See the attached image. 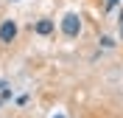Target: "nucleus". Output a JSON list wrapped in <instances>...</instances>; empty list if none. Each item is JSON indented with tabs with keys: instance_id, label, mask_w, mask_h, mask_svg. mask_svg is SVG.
Masks as SVG:
<instances>
[{
	"instance_id": "5",
	"label": "nucleus",
	"mask_w": 123,
	"mask_h": 118,
	"mask_svg": "<svg viewBox=\"0 0 123 118\" xmlns=\"http://www.w3.org/2000/svg\"><path fill=\"white\" fill-rule=\"evenodd\" d=\"M117 6V0H109V3H106V8H115Z\"/></svg>"
},
{
	"instance_id": "6",
	"label": "nucleus",
	"mask_w": 123,
	"mask_h": 118,
	"mask_svg": "<svg viewBox=\"0 0 123 118\" xmlns=\"http://www.w3.org/2000/svg\"><path fill=\"white\" fill-rule=\"evenodd\" d=\"M120 37H123V23H120Z\"/></svg>"
},
{
	"instance_id": "1",
	"label": "nucleus",
	"mask_w": 123,
	"mask_h": 118,
	"mask_svg": "<svg viewBox=\"0 0 123 118\" xmlns=\"http://www.w3.org/2000/svg\"><path fill=\"white\" fill-rule=\"evenodd\" d=\"M62 31L67 34V37H78V31H81V20H78V14H64V20H62Z\"/></svg>"
},
{
	"instance_id": "7",
	"label": "nucleus",
	"mask_w": 123,
	"mask_h": 118,
	"mask_svg": "<svg viewBox=\"0 0 123 118\" xmlns=\"http://www.w3.org/2000/svg\"><path fill=\"white\" fill-rule=\"evenodd\" d=\"M56 118H64V115H56Z\"/></svg>"
},
{
	"instance_id": "4",
	"label": "nucleus",
	"mask_w": 123,
	"mask_h": 118,
	"mask_svg": "<svg viewBox=\"0 0 123 118\" xmlns=\"http://www.w3.org/2000/svg\"><path fill=\"white\" fill-rule=\"evenodd\" d=\"M101 45H104V48H112V45H115V39H112V37H104V39H101Z\"/></svg>"
},
{
	"instance_id": "2",
	"label": "nucleus",
	"mask_w": 123,
	"mask_h": 118,
	"mask_svg": "<svg viewBox=\"0 0 123 118\" xmlns=\"http://www.w3.org/2000/svg\"><path fill=\"white\" fill-rule=\"evenodd\" d=\"M17 37V23L14 20H3L0 23V42H14Z\"/></svg>"
},
{
	"instance_id": "3",
	"label": "nucleus",
	"mask_w": 123,
	"mask_h": 118,
	"mask_svg": "<svg viewBox=\"0 0 123 118\" xmlns=\"http://www.w3.org/2000/svg\"><path fill=\"white\" fill-rule=\"evenodd\" d=\"M34 31H37V34H42V37H48V34L53 31V20H39V23L34 25Z\"/></svg>"
}]
</instances>
